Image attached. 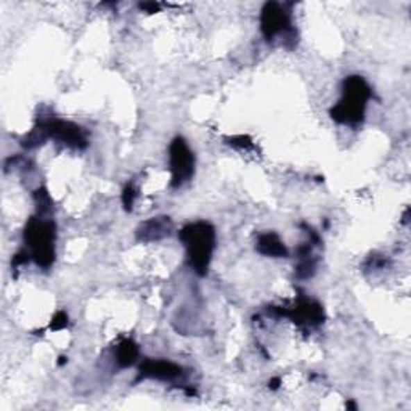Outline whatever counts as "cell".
<instances>
[{
	"instance_id": "cell-2",
	"label": "cell",
	"mask_w": 411,
	"mask_h": 411,
	"mask_svg": "<svg viewBox=\"0 0 411 411\" xmlns=\"http://www.w3.org/2000/svg\"><path fill=\"white\" fill-rule=\"evenodd\" d=\"M369 97V89L360 77H351L346 81L344 100L333 111V117L341 122H355L363 116L364 105Z\"/></svg>"
},
{
	"instance_id": "cell-4",
	"label": "cell",
	"mask_w": 411,
	"mask_h": 411,
	"mask_svg": "<svg viewBox=\"0 0 411 411\" xmlns=\"http://www.w3.org/2000/svg\"><path fill=\"white\" fill-rule=\"evenodd\" d=\"M262 28H264V33L269 39L274 37L275 34L281 33L283 29L286 28L287 24V17L285 12L276 7V5H269L264 12V18H262Z\"/></svg>"
},
{
	"instance_id": "cell-1",
	"label": "cell",
	"mask_w": 411,
	"mask_h": 411,
	"mask_svg": "<svg viewBox=\"0 0 411 411\" xmlns=\"http://www.w3.org/2000/svg\"><path fill=\"white\" fill-rule=\"evenodd\" d=\"M180 238L187 244L190 260L198 271L208 269L210 253L214 249V231L208 224L188 225L182 230Z\"/></svg>"
},
{
	"instance_id": "cell-6",
	"label": "cell",
	"mask_w": 411,
	"mask_h": 411,
	"mask_svg": "<svg viewBox=\"0 0 411 411\" xmlns=\"http://www.w3.org/2000/svg\"><path fill=\"white\" fill-rule=\"evenodd\" d=\"M259 249L267 255H286V249L275 235H265L259 241Z\"/></svg>"
},
{
	"instance_id": "cell-3",
	"label": "cell",
	"mask_w": 411,
	"mask_h": 411,
	"mask_svg": "<svg viewBox=\"0 0 411 411\" xmlns=\"http://www.w3.org/2000/svg\"><path fill=\"white\" fill-rule=\"evenodd\" d=\"M171 166L174 172V185L178 187L193 174V154L182 138H177L171 146Z\"/></svg>"
},
{
	"instance_id": "cell-5",
	"label": "cell",
	"mask_w": 411,
	"mask_h": 411,
	"mask_svg": "<svg viewBox=\"0 0 411 411\" xmlns=\"http://www.w3.org/2000/svg\"><path fill=\"white\" fill-rule=\"evenodd\" d=\"M142 373L145 374V376L171 379L174 376H177L180 369L176 367V364L167 363V362H148L145 363V367L142 368Z\"/></svg>"
},
{
	"instance_id": "cell-7",
	"label": "cell",
	"mask_w": 411,
	"mask_h": 411,
	"mask_svg": "<svg viewBox=\"0 0 411 411\" xmlns=\"http://www.w3.org/2000/svg\"><path fill=\"white\" fill-rule=\"evenodd\" d=\"M135 357H137V347L133 346L132 342L126 341L124 344H121L119 352H117V358H119V362L122 364H131Z\"/></svg>"
}]
</instances>
